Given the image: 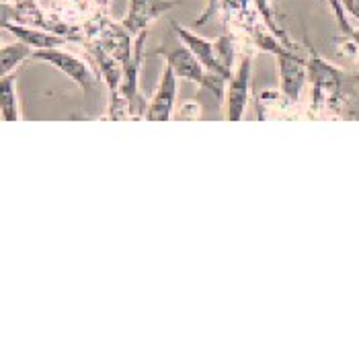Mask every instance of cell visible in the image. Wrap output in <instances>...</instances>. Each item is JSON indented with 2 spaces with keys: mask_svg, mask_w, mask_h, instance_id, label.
Wrapping results in <instances>:
<instances>
[{
  "mask_svg": "<svg viewBox=\"0 0 359 359\" xmlns=\"http://www.w3.org/2000/svg\"><path fill=\"white\" fill-rule=\"evenodd\" d=\"M170 27L172 31L181 37V41L197 55V60L205 66V70L208 72H216V74H220L226 79V72L222 70L220 62H218V57H216V46L214 43H210V41H205V39H201V37H197L194 35L191 31H187L185 27H181V25H177L175 21L170 23ZM228 81V79H226Z\"/></svg>",
  "mask_w": 359,
  "mask_h": 359,
  "instance_id": "8992f818",
  "label": "cell"
},
{
  "mask_svg": "<svg viewBox=\"0 0 359 359\" xmlns=\"http://www.w3.org/2000/svg\"><path fill=\"white\" fill-rule=\"evenodd\" d=\"M144 43H146V31H142L136 37V46H134V54L130 55L121 68H123V76H121V95L128 99L130 111L134 113V103H136V95H138V72L140 64H142V54H144Z\"/></svg>",
  "mask_w": 359,
  "mask_h": 359,
  "instance_id": "ba28073f",
  "label": "cell"
},
{
  "mask_svg": "<svg viewBox=\"0 0 359 359\" xmlns=\"http://www.w3.org/2000/svg\"><path fill=\"white\" fill-rule=\"evenodd\" d=\"M33 48L25 43V41H21L19 39V43H13V46H4L2 48V76H6L21 60H25V57H31L33 52H31Z\"/></svg>",
  "mask_w": 359,
  "mask_h": 359,
  "instance_id": "30bf717a",
  "label": "cell"
},
{
  "mask_svg": "<svg viewBox=\"0 0 359 359\" xmlns=\"http://www.w3.org/2000/svg\"><path fill=\"white\" fill-rule=\"evenodd\" d=\"M175 99H177V72L168 64L165 68L163 83L158 86V93L152 99V103L146 109L144 117L148 121H166V119H170V113H172V107H175Z\"/></svg>",
  "mask_w": 359,
  "mask_h": 359,
  "instance_id": "277c9868",
  "label": "cell"
},
{
  "mask_svg": "<svg viewBox=\"0 0 359 359\" xmlns=\"http://www.w3.org/2000/svg\"><path fill=\"white\" fill-rule=\"evenodd\" d=\"M341 2H343V6L359 21V0H341Z\"/></svg>",
  "mask_w": 359,
  "mask_h": 359,
  "instance_id": "7c38bea8",
  "label": "cell"
},
{
  "mask_svg": "<svg viewBox=\"0 0 359 359\" xmlns=\"http://www.w3.org/2000/svg\"><path fill=\"white\" fill-rule=\"evenodd\" d=\"M33 60H43V62H48V64H52L55 66L60 72H64V74H68L74 83H79L83 86L84 93H88L93 86H95V76H93V72L88 70V66L81 62L79 57H74V55L66 54V52H60V50H39V52H33L31 55Z\"/></svg>",
  "mask_w": 359,
  "mask_h": 359,
  "instance_id": "3957f363",
  "label": "cell"
},
{
  "mask_svg": "<svg viewBox=\"0 0 359 359\" xmlns=\"http://www.w3.org/2000/svg\"><path fill=\"white\" fill-rule=\"evenodd\" d=\"M179 0H130V11L121 25L128 29L132 37H138L156 17L165 15L166 11L175 8Z\"/></svg>",
  "mask_w": 359,
  "mask_h": 359,
  "instance_id": "7a4b0ae2",
  "label": "cell"
},
{
  "mask_svg": "<svg viewBox=\"0 0 359 359\" xmlns=\"http://www.w3.org/2000/svg\"><path fill=\"white\" fill-rule=\"evenodd\" d=\"M249 83H250V55L243 60L238 66V72L234 79H230L228 88V119L238 121L243 117V111L249 99Z\"/></svg>",
  "mask_w": 359,
  "mask_h": 359,
  "instance_id": "5b68a950",
  "label": "cell"
},
{
  "mask_svg": "<svg viewBox=\"0 0 359 359\" xmlns=\"http://www.w3.org/2000/svg\"><path fill=\"white\" fill-rule=\"evenodd\" d=\"M2 115H4V121L19 119L17 97H15V74L13 76H2Z\"/></svg>",
  "mask_w": 359,
  "mask_h": 359,
  "instance_id": "8fae6325",
  "label": "cell"
},
{
  "mask_svg": "<svg viewBox=\"0 0 359 359\" xmlns=\"http://www.w3.org/2000/svg\"><path fill=\"white\" fill-rule=\"evenodd\" d=\"M2 27L6 31H11L13 35H17L21 41L29 43L31 48H37V50H52V48H57V46H64L68 41V37L64 35H57V33H52V31H39V29H29L23 27V25H17V23H8L4 21Z\"/></svg>",
  "mask_w": 359,
  "mask_h": 359,
  "instance_id": "9c48e42d",
  "label": "cell"
},
{
  "mask_svg": "<svg viewBox=\"0 0 359 359\" xmlns=\"http://www.w3.org/2000/svg\"><path fill=\"white\" fill-rule=\"evenodd\" d=\"M257 39V46L265 52H271L279 57V68H281V88L285 93V97L290 101H298L300 99V93L304 88L306 76H308V70H306L304 60L300 55H296L294 52L285 50L279 46L276 37L271 35H263V33H257L255 35Z\"/></svg>",
  "mask_w": 359,
  "mask_h": 359,
  "instance_id": "6da1fadb",
  "label": "cell"
},
{
  "mask_svg": "<svg viewBox=\"0 0 359 359\" xmlns=\"http://www.w3.org/2000/svg\"><path fill=\"white\" fill-rule=\"evenodd\" d=\"M168 64L175 68L177 76L194 81V83L205 86L208 83V70L205 66L197 60V55L189 48H177L172 52H165Z\"/></svg>",
  "mask_w": 359,
  "mask_h": 359,
  "instance_id": "52a82bcc",
  "label": "cell"
}]
</instances>
